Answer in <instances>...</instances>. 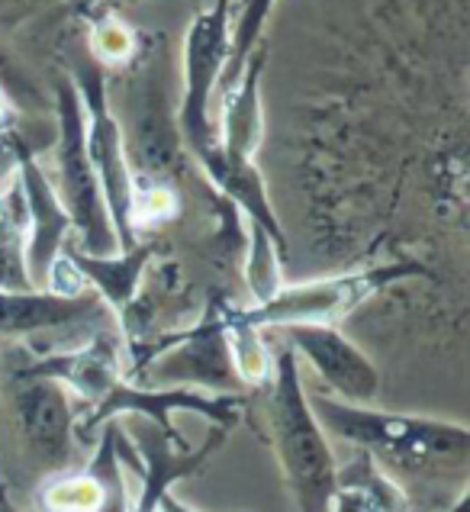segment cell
<instances>
[{
	"mask_svg": "<svg viewBox=\"0 0 470 512\" xmlns=\"http://www.w3.org/2000/svg\"><path fill=\"white\" fill-rule=\"evenodd\" d=\"M136 33L113 13H100L91 23V58L100 68L110 65H129L136 58Z\"/></svg>",
	"mask_w": 470,
	"mask_h": 512,
	"instance_id": "cell-22",
	"label": "cell"
},
{
	"mask_svg": "<svg viewBox=\"0 0 470 512\" xmlns=\"http://www.w3.org/2000/svg\"><path fill=\"white\" fill-rule=\"evenodd\" d=\"M223 332H226V348H229V358H232V371H235V377L242 380V387L268 384L271 371H274V361L268 355V345H264L261 329L248 326L235 310H226L223 313Z\"/></svg>",
	"mask_w": 470,
	"mask_h": 512,
	"instance_id": "cell-19",
	"label": "cell"
},
{
	"mask_svg": "<svg viewBox=\"0 0 470 512\" xmlns=\"http://www.w3.org/2000/svg\"><path fill=\"white\" fill-rule=\"evenodd\" d=\"M26 149V145L7 133V129H0V184L7 181V174L10 171H17V162H20V152Z\"/></svg>",
	"mask_w": 470,
	"mask_h": 512,
	"instance_id": "cell-26",
	"label": "cell"
},
{
	"mask_svg": "<svg viewBox=\"0 0 470 512\" xmlns=\"http://www.w3.org/2000/svg\"><path fill=\"white\" fill-rule=\"evenodd\" d=\"M467 503H470V493H467V490H461V496H458V500H454L451 512H467Z\"/></svg>",
	"mask_w": 470,
	"mask_h": 512,
	"instance_id": "cell-30",
	"label": "cell"
},
{
	"mask_svg": "<svg viewBox=\"0 0 470 512\" xmlns=\"http://www.w3.org/2000/svg\"><path fill=\"white\" fill-rule=\"evenodd\" d=\"M178 213V197L168 184H152V187H139L136 190V210H132V219L139 223H158V219H168Z\"/></svg>",
	"mask_w": 470,
	"mask_h": 512,
	"instance_id": "cell-24",
	"label": "cell"
},
{
	"mask_svg": "<svg viewBox=\"0 0 470 512\" xmlns=\"http://www.w3.org/2000/svg\"><path fill=\"white\" fill-rule=\"evenodd\" d=\"M33 277L26 265V210L20 187L0 190V290H29Z\"/></svg>",
	"mask_w": 470,
	"mask_h": 512,
	"instance_id": "cell-18",
	"label": "cell"
},
{
	"mask_svg": "<svg viewBox=\"0 0 470 512\" xmlns=\"http://www.w3.org/2000/svg\"><path fill=\"white\" fill-rule=\"evenodd\" d=\"M120 342L113 335H97L87 345L75 351H58V355H46L33 361L29 368L17 371L23 377H49L58 380L68 393L75 390L84 403L97 406L100 400L113 390V384L123 374V361H120Z\"/></svg>",
	"mask_w": 470,
	"mask_h": 512,
	"instance_id": "cell-14",
	"label": "cell"
},
{
	"mask_svg": "<svg viewBox=\"0 0 470 512\" xmlns=\"http://www.w3.org/2000/svg\"><path fill=\"white\" fill-rule=\"evenodd\" d=\"M329 512H406V496L387 477L384 467L361 451L345 467L339 464Z\"/></svg>",
	"mask_w": 470,
	"mask_h": 512,
	"instance_id": "cell-17",
	"label": "cell"
},
{
	"mask_svg": "<svg viewBox=\"0 0 470 512\" xmlns=\"http://www.w3.org/2000/svg\"><path fill=\"white\" fill-rule=\"evenodd\" d=\"M17 187L26 210V265H29V277H33V287H39L46 281L49 265L68 245L71 216L62 197H58L55 181L42 171V165L29 149L20 152Z\"/></svg>",
	"mask_w": 470,
	"mask_h": 512,
	"instance_id": "cell-12",
	"label": "cell"
},
{
	"mask_svg": "<svg viewBox=\"0 0 470 512\" xmlns=\"http://www.w3.org/2000/svg\"><path fill=\"white\" fill-rule=\"evenodd\" d=\"M310 406L326 435L361 448L377 464L409 474H445L467 467L470 432L461 422L384 413V409L342 403L322 393L310 397Z\"/></svg>",
	"mask_w": 470,
	"mask_h": 512,
	"instance_id": "cell-1",
	"label": "cell"
},
{
	"mask_svg": "<svg viewBox=\"0 0 470 512\" xmlns=\"http://www.w3.org/2000/svg\"><path fill=\"white\" fill-rule=\"evenodd\" d=\"M113 313L94 290L81 297H58L49 290H0V339H26V335L71 329L84 323H104Z\"/></svg>",
	"mask_w": 470,
	"mask_h": 512,
	"instance_id": "cell-13",
	"label": "cell"
},
{
	"mask_svg": "<svg viewBox=\"0 0 470 512\" xmlns=\"http://www.w3.org/2000/svg\"><path fill=\"white\" fill-rule=\"evenodd\" d=\"M268 413L277 461H281L284 484L297 503V512H329L339 461L306 397L300 358L293 355L290 345L274 355Z\"/></svg>",
	"mask_w": 470,
	"mask_h": 512,
	"instance_id": "cell-2",
	"label": "cell"
},
{
	"mask_svg": "<svg viewBox=\"0 0 470 512\" xmlns=\"http://www.w3.org/2000/svg\"><path fill=\"white\" fill-rule=\"evenodd\" d=\"M232 36V0H213L200 10L184 36V71H181V104L178 129L184 149L200 162V168L216 155L213 97L223 81Z\"/></svg>",
	"mask_w": 470,
	"mask_h": 512,
	"instance_id": "cell-5",
	"label": "cell"
},
{
	"mask_svg": "<svg viewBox=\"0 0 470 512\" xmlns=\"http://www.w3.org/2000/svg\"><path fill=\"white\" fill-rule=\"evenodd\" d=\"M68 75L75 81L81 107H84L87 155H91V165L97 174L100 194H104V207L110 213L116 242H120V252H129L132 245H139L136 219H132L139 184H136V171H132L129 155H126L123 126L110 107L107 75L91 55H87L75 71H68Z\"/></svg>",
	"mask_w": 470,
	"mask_h": 512,
	"instance_id": "cell-3",
	"label": "cell"
},
{
	"mask_svg": "<svg viewBox=\"0 0 470 512\" xmlns=\"http://www.w3.org/2000/svg\"><path fill=\"white\" fill-rule=\"evenodd\" d=\"M425 274L422 265H384L355 274L322 277L306 284H284L277 294L248 310H235L248 326L255 329H287V326H335L342 316L358 310L364 300H371L377 290H384L403 277Z\"/></svg>",
	"mask_w": 470,
	"mask_h": 512,
	"instance_id": "cell-6",
	"label": "cell"
},
{
	"mask_svg": "<svg viewBox=\"0 0 470 512\" xmlns=\"http://www.w3.org/2000/svg\"><path fill=\"white\" fill-rule=\"evenodd\" d=\"M0 91L10 100V107H42V94L39 87L33 84V78L26 75L23 65L7 52V46L0 42Z\"/></svg>",
	"mask_w": 470,
	"mask_h": 512,
	"instance_id": "cell-23",
	"label": "cell"
},
{
	"mask_svg": "<svg viewBox=\"0 0 470 512\" xmlns=\"http://www.w3.org/2000/svg\"><path fill=\"white\" fill-rule=\"evenodd\" d=\"M13 413L26 451L36 464L62 474L75 458V403L71 393L49 377H13Z\"/></svg>",
	"mask_w": 470,
	"mask_h": 512,
	"instance_id": "cell-9",
	"label": "cell"
},
{
	"mask_svg": "<svg viewBox=\"0 0 470 512\" xmlns=\"http://www.w3.org/2000/svg\"><path fill=\"white\" fill-rule=\"evenodd\" d=\"M158 248L152 242L132 245L129 252L116 255H87L78 245H65V255L75 261V268L81 271L84 284L107 303L110 313H126V306L136 297V287L142 281L145 268L152 265Z\"/></svg>",
	"mask_w": 470,
	"mask_h": 512,
	"instance_id": "cell-16",
	"label": "cell"
},
{
	"mask_svg": "<svg viewBox=\"0 0 470 512\" xmlns=\"http://www.w3.org/2000/svg\"><path fill=\"white\" fill-rule=\"evenodd\" d=\"M242 409L245 403L239 393H207V390H190V387H142V384L132 387L126 377H120L107 397L94 406V413L84 419L81 435L107 426L110 419L123 413H136L149 419L161 435L171 438V442L187 445L181 432L171 426V413H194L229 432L235 422L242 419Z\"/></svg>",
	"mask_w": 470,
	"mask_h": 512,
	"instance_id": "cell-7",
	"label": "cell"
},
{
	"mask_svg": "<svg viewBox=\"0 0 470 512\" xmlns=\"http://www.w3.org/2000/svg\"><path fill=\"white\" fill-rule=\"evenodd\" d=\"M274 7H277V0H242L239 13L232 17L229 58H226V71H223V81H219L216 94H226L229 87L239 81L248 55L261 46V33H264V26H268Z\"/></svg>",
	"mask_w": 470,
	"mask_h": 512,
	"instance_id": "cell-20",
	"label": "cell"
},
{
	"mask_svg": "<svg viewBox=\"0 0 470 512\" xmlns=\"http://www.w3.org/2000/svg\"><path fill=\"white\" fill-rule=\"evenodd\" d=\"M7 120H10V100L4 97V91H0V129L7 126Z\"/></svg>",
	"mask_w": 470,
	"mask_h": 512,
	"instance_id": "cell-29",
	"label": "cell"
},
{
	"mask_svg": "<svg viewBox=\"0 0 470 512\" xmlns=\"http://www.w3.org/2000/svg\"><path fill=\"white\" fill-rule=\"evenodd\" d=\"M281 248H284V242H277L268 229H261L258 223H248L245 287H248V294H252L255 306L268 303L277 294V290L284 287Z\"/></svg>",
	"mask_w": 470,
	"mask_h": 512,
	"instance_id": "cell-21",
	"label": "cell"
},
{
	"mask_svg": "<svg viewBox=\"0 0 470 512\" xmlns=\"http://www.w3.org/2000/svg\"><path fill=\"white\" fill-rule=\"evenodd\" d=\"M129 451L132 442H126L120 426L107 422L91 464L75 474H58L42 487V512H129L123 480V461Z\"/></svg>",
	"mask_w": 470,
	"mask_h": 512,
	"instance_id": "cell-10",
	"label": "cell"
},
{
	"mask_svg": "<svg viewBox=\"0 0 470 512\" xmlns=\"http://www.w3.org/2000/svg\"><path fill=\"white\" fill-rule=\"evenodd\" d=\"M158 512H194V509H187L184 503H178V496H174V493H165V500H161Z\"/></svg>",
	"mask_w": 470,
	"mask_h": 512,
	"instance_id": "cell-27",
	"label": "cell"
},
{
	"mask_svg": "<svg viewBox=\"0 0 470 512\" xmlns=\"http://www.w3.org/2000/svg\"><path fill=\"white\" fill-rule=\"evenodd\" d=\"M0 512H23V509H17L10 500H7V493H4V487H0Z\"/></svg>",
	"mask_w": 470,
	"mask_h": 512,
	"instance_id": "cell-31",
	"label": "cell"
},
{
	"mask_svg": "<svg viewBox=\"0 0 470 512\" xmlns=\"http://www.w3.org/2000/svg\"><path fill=\"white\" fill-rule=\"evenodd\" d=\"M39 4H49V0H0L4 10H29V7H39Z\"/></svg>",
	"mask_w": 470,
	"mask_h": 512,
	"instance_id": "cell-28",
	"label": "cell"
},
{
	"mask_svg": "<svg viewBox=\"0 0 470 512\" xmlns=\"http://www.w3.org/2000/svg\"><path fill=\"white\" fill-rule=\"evenodd\" d=\"M42 284L49 287V294H58V297H81L84 290H91V287L84 284L81 271L75 268V261L65 255V248H62V255H58L49 265L46 281H42Z\"/></svg>",
	"mask_w": 470,
	"mask_h": 512,
	"instance_id": "cell-25",
	"label": "cell"
},
{
	"mask_svg": "<svg viewBox=\"0 0 470 512\" xmlns=\"http://www.w3.org/2000/svg\"><path fill=\"white\" fill-rule=\"evenodd\" d=\"M0 348H4V339H0Z\"/></svg>",
	"mask_w": 470,
	"mask_h": 512,
	"instance_id": "cell-32",
	"label": "cell"
},
{
	"mask_svg": "<svg viewBox=\"0 0 470 512\" xmlns=\"http://www.w3.org/2000/svg\"><path fill=\"white\" fill-rule=\"evenodd\" d=\"M139 451H142V490L136 506H129V512H158L165 493L174 490V484H181L190 474H197L203 464H207L210 455H216L226 442V429H213L207 438H203L200 448L190 445H178L165 438L158 429L152 432H139Z\"/></svg>",
	"mask_w": 470,
	"mask_h": 512,
	"instance_id": "cell-15",
	"label": "cell"
},
{
	"mask_svg": "<svg viewBox=\"0 0 470 512\" xmlns=\"http://www.w3.org/2000/svg\"><path fill=\"white\" fill-rule=\"evenodd\" d=\"M287 345L293 355L306 358L313 371L326 380L342 403L371 406L380 390V374L374 361L335 326H287Z\"/></svg>",
	"mask_w": 470,
	"mask_h": 512,
	"instance_id": "cell-11",
	"label": "cell"
},
{
	"mask_svg": "<svg viewBox=\"0 0 470 512\" xmlns=\"http://www.w3.org/2000/svg\"><path fill=\"white\" fill-rule=\"evenodd\" d=\"M132 133L126 139L129 165H139L155 184L178 174L184 162V139L178 129V110L168 94V68L165 58H149L139 68V78L132 81Z\"/></svg>",
	"mask_w": 470,
	"mask_h": 512,
	"instance_id": "cell-8",
	"label": "cell"
},
{
	"mask_svg": "<svg viewBox=\"0 0 470 512\" xmlns=\"http://www.w3.org/2000/svg\"><path fill=\"white\" fill-rule=\"evenodd\" d=\"M55 116H58V145H55L58 184L55 190L71 216V229H75L81 239L78 248L87 255H116L120 252V242H116L110 213L104 207V194H100L91 155H87L84 107L68 71H62V75L55 78Z\"/></svg>",
	"mask_w": 470,
	"mask_h": 512,
	"instance_id": "cell-4",
	"label": "cell"
}]
</instances>
